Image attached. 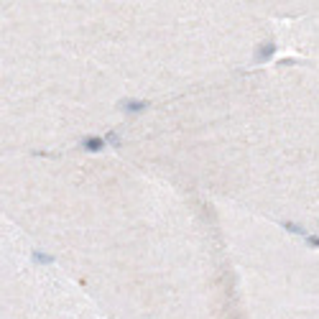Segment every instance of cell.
Listing matches in <instances>:
<instances>
[{
  "label": "cell",
  "instance_id": "1",
  "mask_svg": "<svg viewBox=\"0 0 319 319\" xmlns=\"http://www.w3.org/2000/svg\"><path fill=\"white\" fill-rule=\"evenodd\" d=\"M82 146H84L87 151L97 154V151H102V148H105V141H102V138H97V136H87V138H82Z\"/></svg>",
  "mask_w": 319,
  "mask_h": 319
},
{
  "label": "cell",
  "instance_id": "2",
  "mask_svg": "<svg viewBox=\"0 0 319 319\" xmlns=\"http://www.w3.org/2000/svg\"><path fill=\"white\" fill-rule=\"evenodd\" d=\"M273 51H276L273 41H268V44H260V49H258V54H255V62H268V59L273 57Z\"/></svg>",
  "mask_w": 319,
  "mask_h": 319
},
{
  "label": "cell",
  "instance_id": "3",
  "mask_svg": "<svg viewBox=\"0 0 319 319\" xmlns=\"http://www.w3.org/2000/svg\"><path fill=\"white\" fill-rule=\"evenodd\" d=\"M120 107L125 110V112H141L143 107H148L146 102H141V100H123L120 102Z\"/></svg>",
  "mask_w": 319,
  "mask_h": 319
},
{
  "label": "cell",
  "instance_id": "4",
  "mask_svg": "<svg viewBox=\"0 0 319 319\" xmlns=\"http://www.w3.org/2000/svg\"><path fill=\"white\" fill-rule=\"evenodd\" d=\"M33 260H36V263H44V266H49L54 258H51V255H44V253H39V250H33Z\"/></svg>",
  "mask_w": 319,
  "mask_h": 319
},
{
  "label": "cell",
  "instance_id": "5",
  "mask_svg": "<svg viewBox=\"0 0 319 319\" xmlns=\"http://www.w3.org/2000/svg\"><path fill=\"white\" fill-rule=\"evenodd\" d=\"M284 228H286L289 233H296V235H304V230H302L299 225H294V222H284Z\"/></svg>",
  "mask_w": 319,
  "mask_h": 319
},
{
  "label": "cell",
  "instance_id": "6",
  "mask_svg": "<svg viewBox=\"0 0 319 319\" xmlns=\"http://www.w3.org/2000/svg\"><path fill=\"white\" fill-rule=\"evenodd\" d=\"M107 143H110V146H120V138H118V133H107Z\"/></svg>",
  "mask_w": 319,
  "mask_h": 319
},
{
  "label": "cell",
  "instance_id": "7",
  "mask_svg": "<svg viewBox=\"0 0 319 319\" xmlns=\"http://www.w3.org/2000/svg\"><path fill=\"white\" fill-rule=\"evenodd\" d=\"M307 242H309L312 248H319V235H307Z\"/></svg>",
  "mask_w": 319,
  "mask_h": 319
}]
</instances>
